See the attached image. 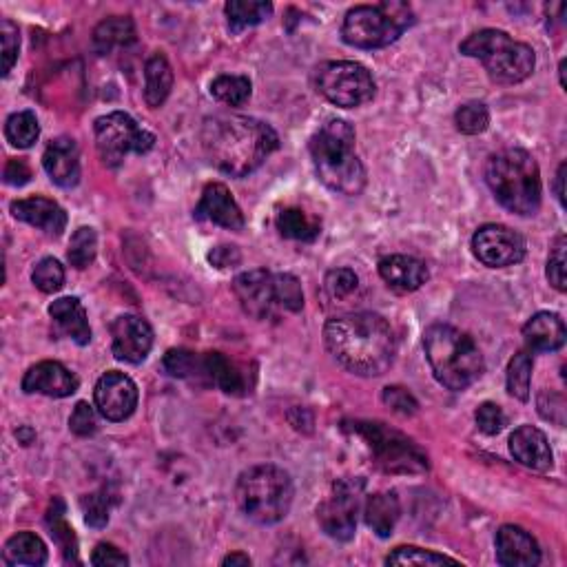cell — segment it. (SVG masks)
I'll list each match as a JSON object with an SVG mask.
<instances>
[{"instance_id":"cell-52","label":"cell","mask_w":567,"mask_h":567,"mask_svg":"<svg viewBox=\"0 0 567 567\" xmlns=\"http://www.w3.org/2000/svg\"><path fill=\"white\" fill-rule=\"evenodd\" d=\"M209 262L218 268H233L235 264H240V251L235 246H218L209 253Z\"/></svg>"},{"instance_id":"cell-24","label":"cell","mask_w":567,"mask_h":567,"mask_svg":"<svg viewBox=\"0 0 567 567\" xmlns=\"http://www.w3.org/2000/svg\"><path fill=\"white\" fill-rule=\"evenodd\" d=\"M523 337L525 344L539 353H552L559 350L565 344V324L563 319L556 313H536L528 319V324L523 326Z\"/></svg>"},{"instance_id":"cell-38","label":"cell","mask_w":567,"mask_h":567,"mask_svg":"<svg viewBox=\"0 0 567 567\" xmlns=\"http://www.w3.org/2000/svg\"><path fill=\"white\" fill-rule=\"evenodd\" d=\"M164 368L171 377L180 379H204L202 357L187 348H173L164 355Z\"/></svg>"},{"instance_id":"cell-18","label":"cell","mask_w":567,"mask_h":567,"mask_svg":"<svg viewBox=\"0 0 567 567\" xmlns=\"http://www.w3.org/2000/svg\"><path fill=\"white\" fill-rule=\"evenodd\" d=\"M195 218L213 222L231 231L244 229V213L240 204L235 202L233 193L220 182L206 184L202 191V200L195 206Z\"/></svg>"},{"instance_id":"cell-13","label":"cell","mask_w":567,"mask_h":567,"mask_svg":"<svg viewBox=\"0 0 567 567\" xmlns=\"http://www.w3.org/2000/svg\"><path fill=\"white\" fill-rule=\"evenodd\" d=\"M472 253L483 266L505 268L525 257L523 237L503 224H486L472 237Z\"/></svg>"},{"instance_id":"cell-34","label":"cell","mask_w":567,"mask_h":567,"mask_svg":"<svg viewBox=\"0 0 567 567\" xmlns=\"http://www.w3.org/2000/svg\"><path fill=\"white\" fill-rule=\"evenodd\" d=\"M5 136L9 144H14L18 149H29L34 147V142L40 136V125L34 111H18L12 113L5 122Z\"/></svg>"},{"instance_id":"cell-42","label":"cell","mask_w":567,"mask_h":567,"mask_svg":"<svg viewBox=\"0 0 567 567\" xmlns=\"http://www.w3.org/2000/svg\"><path fill=\"white\" fill-rule=\"evenodd\" d=\"M275 297L277 304L291 313H300L304 308V293L302 284L291 273H277L275 275Z\"/></svg>"},{"instance_id":"cell-6","label":"cell","mask_w":567,"mask_h":567,"mask_svg":"<svg viewBox=\"0 0 567 567\" xmlns=\"http://www.w3.org/2000/svg\"><path fill=\"white\" fill-rule=\"evenodd\" d=\"M293 479L284 468L264 463L244 470L237 479L235 499L240 510L255 523L273 525L282 521L293 505Z\"/></svg>"},{"instance_id":"cell-10","label":"cell","mask_w":567,"mask_h":567,"mask_svg":"<svg viewBox=\"0 0 567 567\" xmlns=\"http://www.w3.org/2000/svg\"><path fill=\"white\" fill-rule=\"evenodd\" d=\"M315 87L328 102L342 109L362 107L375 96L373 74L353 60H333V63L319 65L315 71Z\"/></svg>"},{"instance_id":"cell-40","label":"cell","mask_w":567,"mask_h":567,"mask_svg":"<svg viewBox=\"0 0 567 567\" xmlns=\"http://www.w3.org/2000/svg\"><path fill=\"white\" fill-rule=\"evenodd\" d=\"M455 125L466 136H479L490 125V111L483 102H468L457 109Z\"/></svg>"},{"instance_id":"cell-32","label":"cell","mask_w":567,"mask_h":567,"mask_svg":"<svg viewBox=\"0 0 567 567\" xmlns=\"http://www.w3.org/2000/svg\"><path fill=\"white\" fill-rule=\"evenodd\" d=\"M226 18H229L231 32H242L246 27H255L273 14L271 3L262 0H231L224 7Z\"/></svg>"},{"instance_id":"cell-12","label":"cell","mask_w":567,"mask_h":567,"mask_svg":"<svg viewBox=\"0 0 567 567\" xmlns=\"http://www.w3.org/2000/svg\"><path fill=\"white\" fill-rule=\"evenodd\" d=\"M364 481L339 479L333 483L331 494L319 503L317 521L322 530L335 541H350L357 528V512L362 508Z\"/></svg>"},{"instance_id":"cell-31","label":"cell","mask_w":567,"mask_h":567,"mask_svg":"<svg viewBox=\"0 0 567 567\" xmlns=\"http://www.w3.org/2000/svg\"><path fill=\"white\" fill-rule=\"evenodd\" d=\"M277 231H280L288 240H297V242H313L317 240L319 229H322V222L313 215H308L302 209H284L280 215H277Z\"/></svg>"},{"instance_id":"cell-43","label":"cell","mask_w":567,"mask_h":567,"mask_svg":"<svg viewBox=\"0 0 567 567\" xmlns=\"http://www.w3.org/2000/svg\"><path fill=\"white\" fill-rule=\"evenodd\" d=\"M359 288V277L350 268H333L328 271L324 280V291L328 295V300H346V297L353 295Z\"/></svg>"},{"instance_id":"cell-46","label":"cell","mask_w":567,"mask_h":567,"mask_svg":"<svg viewBox=\"0 0 567 567\" xmlns=\"http://www.w3.org/2000/svg\"><path fill=\"white\" fill-rule=\"evenodd\" d=\"M565 249H567L565 237L559 235V237H556L554 246H552V253H550V260H548V280L559 293H565V288H567V284H565Z\"/></svg>"},{"instance_id":"cell-39","label":"cell","mask_w":567,"mask_h":567,"mask_svg":"<svg viewBox=\"0 0 567 567\" xmlns=\"http://www.w3.org/2000/svg\"><path fill=\"white\" fill-rule=\"evenodd\" d=\"M457 565L455 559H450V556L446 554H437V552H432V550H421V548H415V545H401V548H397L393 554H388V559H386V565H424V567H430V565Z\"/></svg>"},{"instance_id":"cell-26","label":"cell","mask_w":567,"mask_h":567,"mask_svg":"<svg viewBox=\"0 0 567 567\" xmlns=\"http://www.w3.org/2000/svg\"><path fill=\"white\" fill-rule=\"evenodd\" d=\"M364 517L370 530L381 536V539H388L401 517L397 492H377L373 497H368L364 505Z\"/></svg>"},{"instance_id":"cell-16","label":"cell","mask_w":567,"mask_h":567,"mask_svg":"<svg viewBox=\"0 0 567 567\" xmlns=\"http://www.w3.org/2000/svg\"><path fill=\"white\" fill-rule=\"evenodd\" d=\"M233 293L242 304L244 313L255 319H266L277 304L275 297V275L266 268H255L237 275L233 280Z\"/></svg>"},{"instance_id":"cell-28","label":"cell","mask_w":567,"mask_h":567,"mask_svg":"<svg viewBox=\"0 0 567 567\" xmlns=\"http://www.w3.org/2000/svg\"><path fill=\"white\" fill-rule=\"evenodd\" d=\"M202 364H204V379L209 381V384L218 386L226 395L244 393L246 381L231 359H226L222 353H206L202 355Z\"/></svg>"},{"instance_id":"cell-55","label":"cell","mask_w":567,"mask_h":567,"mask_svg":"<svg viewBox=\"0 0 567 567\" xmlns=\"http://www.w3.org/2000/svg\"><path fill=\"white\" fill-rule=\"evenodd\" d=\"M16 437H18L20 441H23L25 446H29V443H32V439H34L36 435H34V430H32V428H27V426H25V428H20V430L16 432Z\"/></svg>"},{"instance_id":"cell-35","label":"cell","mask_w":567,"mask_h":567,"mask_svg":"<svg viewBox=\"0 0 567 567\" xmlns=\"http://www.w3.org/2000/svg\"><path fill=\"white\" fill-rule=\"evenodd\" d=\"M532 355L528 350H521V353L514 355L508 364V393L519 399V401H528L530 399V384H532Z\"/></svg>"},{"instance_id":"cell-53","label":"cell","mask_w":567,"mask_h":567,"mask_svg":"<svg viewBox=\"0 0 567 567\" xmlns=\"http://www.w3.org/2000/svg\"><path fill=\"white\" fill-rule=\"evenodd\" d=\"M565 171H567V164L563 162L559 167V173H556V198L563 204L565 202V195H563V180H565Z\"/></svg>"},{"instance_id":"cell-7","label":"cell","mask_w":567,"mask_h":567,"mask_svg":"<svg viewBox=\"0 0 567 567\" xmlns=\"http://www.w3.org/2000/svg\"><path fill=\"white\" fill-rule=\"evenodd\" d=\"M461 54L481 60L488 76L499 85H517L532 76L534 49L499 29H481L461 43Z\"/></svg>"},{"instance_id":"cell-47","label":"cell","mask_w":567,"mask_h":567,"mask_svg":"<svg viewBox=\"0 0 567 567\" xmlns=\"http://www.w3.org/2000/svg\"><path fill=\"white\" fill-rule=\"evenodd\" d=\"M474 419H477V426L483 432V435L494 437L499 435V432L505 428V415L503 410L492 404V401H486V404H481L474 412Z\"/></svg>"},{"instance_id":"cell-33","label":"cell","mask_w":567,"mask_h":567,"mask_svg":"<svg viewBox=\"0 0 567 567\" xmlns=\"http://www.w3.org/2000/svg\"><path fill=\"white\" fill-rule=\"evenodd\" d=\"M47 525L54 541L58 543V548L63 550L65 559L78 563V541L74 530H71V525L65 519V503L60 499L51 501V508L47 512Z\"/></svg>"},{"instance_id":"cell-45","label":"cell","mask_w":567,"mask_h":567,"mask_svg":"<svg viewBox=\"0 0 567 567\" xmlns=\"http://www.w3.org/2000/svg\"><path fill=\"white\" fill-rule=\"evenodd\" d=\"M0 43H3V76H7L18 60V49H20V34L18 27L12 20H3L0 23Z\"/></svg>"},{"instance_id":"cell-48","label":"cell","mask_w":567,"mask_h":567,"mask_svg":"<svg viewBox=\"0 0 567 567\" xmlns=\"http://www.w3.org/2000/svg\"><path fill=\"white\" fill-rule=\"evenodd\" d=\"M69 428L78 437H91L98 430L96 410L91 408L87 401H78L74 412H71V417H69Z\"/></svg>"},{"instance_id":"cell-2","label":"cell","mask_w":567,"mask_h":567,"mask_svg":"<svg viewBox=\"0 0 567 567\" xmlns=\"http://www.w3.org/2000/svg\"><path fill=\"white\" fill-rule=\"evenodd\" d=\"M324 344L335 362L359 377H379L393 366L395 333L377 313H348L328 319Z\"/></svg>"},{"instance_id":"cell-19","label":"cell","mask_w":567,"mask_h":567,"mask_svg":"<svg viewBox=\"0 0 567 567\" xmlns=\"http://www.w3.org/2000/svg\"><path fill=\"white\" fill-rule=\"evenodd\" d=\"M43 167L49 180L58 187H76L80 180V151L76 140L67 136L51 140L43 153Z\"/></svg>"},{"instance_id":"cell-14","label":"cell","mask_w":567,"mask_h":567,"mask_svg":"<svg viewBox=\"0 0 567 567\" xmlns=\"http://www.w3.org/2000/svg\"><path fill=\"white\" fill-rule=\"evenodd\" d=\"M94 399L98 412L107 421H125L138 406V386L125 373L111 370L98 379Z\"/></svg>"},{"instance_id":"cell-21","label":"cell","mask_w":567,"mask_h":567,"mask_svg":"<svg viewBox=\"0 0 567 567\" xmlns=\"http://www.w3.org/2000/svg\"><path fill=\"white\" fill-rule=\"evenodd\" d=\"M12 215L20 222H27L47 235H63L67 229V213L63 206L47 198H27L12 204Z\"/></svg>"},{"instance_id":"cell-11","label":"cell","mask_w":567,"mask_h":567,"mask_svg":"<svg viewBox=\"0 0 567 567\" xmlns=\"http://www.w3.org/2000/svg\"><path fill=\"white\" fill-rule=\"evenodd\" d=\"M96 131V149L100 160L107 167H120L129 153L144 156L156 144V136L151 131L140 129L138 122L129 113L113 111L107 116H100L94 125Z\"/></svg>"},{"instance_id":"cell-23","label":"cell","mask_w":567,"mask_h":567,"mask_svg":"<svg viewBox=\"0 0 567 567\" xmlns=\"http://www.w3.org/2000/svg\"><path fill=\"white\" fill-rule=\"evenodd\" d=\"M379 275L393 291L412 293L426 284L428 268L412 255H388L379 262Z\"/></svg>"},{"instance_id":"cell-22","label":"cell","mask_w":567,"mask_h":567,"mask_svg":"<svg viewBox=\"0 0 567 567\" xmlns=\"http://www.w3.org/2000/svg\"><path fill=\"white\" fill-rule=\"evenodd\" d=\"M510 452L521 466L545 472L552 468V448L548 437L543 435L539 428L534 426H521L512 432L510 437Z\"/></svg>"},{"instance_id":"cell-27","label":"cell","mask_w":567,"mask_h":567,"mask_svg":"<svg viewBox=\"0 0 567 567\" xmlns=\"http://www.w3.org/2000/svg\"><path fill=\"white\" fill-rule=\"evenodd\" d=\"M173 89V69L162 54H153L144 65V100L151 109L164 105Z\"/></svg>"},{"instance_id":"cell-49","label":"cell","mask_w":567,"mask_h":567,"mask_svg":"<svg viewBox=\"0 0 567 567\" xmlns=\"http://www.w3.org/2000/svg\"><path fill=\"white\" fill-rule=\"evenodd\" d=\"M384 404L393 412H397V415H404V417L415 415V412L419 410L415 395H412L408 388H401V386H388L384 390Z\"/></svg>"},{"instance_id":"cell-50","label":"cell","mask_w":567,"mask_h":567,"mask_svg":"<svg viewBox=\"0 0 567 567\" xmlns=\"http://www.w3.org/2000/svg\"><path fill=\"white\" fill-rule=\"evenodd\" d=\"M91 565H96V567H111V565L125 567V565H129V556L125 552H120L116 545L100 543V545H96L94 554H91Z\"/></svg>"},{"instance_id":"cell-36","label":"cell","mask_w":567,"mask_h":567,"mask_svg":"<svg viewBox=\"0 0 567 567\" xmlns=\"http://www.w3.org/2000/svg\"><path fill=\"white\" fill-rule=\"evenodd\" d=\"M211 96L222 105L242 107L251 98V80L246 76H218L211 82Z\"/></svg>"},{"instance_id":"cell-4","label":"cell","mask_w":567,"mask_h":567,"mask_svg":"<svg viewBox=\"0 0 567 567\" xmlns=\"http://www.w3.org/2000/svg\"><path fill=\"white\" fill-rule=\"evenodd\" d=\"M424 348L432 375L448 390L461 393V390L470 388L486 370L477 344L455 326L432 324L424 333Z\"/></svg>"},{"instance_id":"cell-9","label":"cell","mask_w":567,"mask_h":567,"mask_svg":"<svg viewBox=\"0 0 567 567\" xmlns=\"http://www.w3.org/2000/svg\"><path fill=\"white\" fill-rule=\"evenodd\" d=\"M353 432L362 437L373 450L377 466L393 474H417L428 470V457L421 452L415 441H410L401 432L388 428L379 421H355Z\"/></svg>"},{"instance_id":"cell-41","label":"cell","mask_w":567,"mask_h":567,"mask_svg":"<svg viewBox=\"0 0 567 567\" xmlns=\"http://www.w3.org/2000/svg\"><path fill=\"white\" fill-rule=\"evenodd\" d=\"M32 282L36 284L38 291L43 293H58L65 284V268L54 257H43L32 273Z\"/></svg>"},{"instance_id":"cell-30","label":"cell","mask_w":567,"mask_h":567,"mask_svg":"<svg viewBox=\"0 0 567 567\" xmlns=\"http://www.w3.org/2000/svg\"><path fill=\"white\" fill-rule=\"evenodd\" d=\"M136 43V27L133 20L125 16H111L96 27L94 32V47L98 54H109L113 47H127Z\"/></svg>"},{"instance_id":"cell-15","label":"cell","mask_w":567,"mask_h":567,"mask_svg":"<svg viewBox=\"0 0 567 567\" xmlns=\"http://www.w3.org/2000/svg\"><path fill=\"white\" fill-rule=\"evenodd\" d=\"M153 348V331L147 319L120 315L111 324V350L118 362L142 364Z\"/></svg>"},{"instance_id":"cell-54","label":"cell","mask_w":567,"mask_h":567,"mask_svg":"<svg viewBox=\"0 0 567 567\" xmlns=\"http://www.w3.org/2000/svg\"><path fill=\"white\" fill-rule=\"evenodd\" d=\"M222 565H244V567H246V565H251V559H249V556H246V554L237 552V554H229V556H226V559L222 561Z\"/></svg>"},{"instance_id":"cell-5","label":"cell","mask_w":567,"mask_h":567,"mask_svg":"<svg viewBox=\"0 0 567 567\" xmlns=\"http://www.w3.org/2000/svg\"><path fill=\"white\" fill-rule=\"evenodd\" d=\"M486 182L494 198L517 215H534L541 206L539 164L525 149H503L488 160Z\"/></svg>"},{"instance_id":"cell-1","label":"cell","mask_w":567,"mask_h":567,"mask_svg":"<svg viewBox=\"0 0 567 567\" xmlns=\"http://www.w3.org/2000/svg\"><path fill=\"white\" fill-rule=\"evenodd\" d=\"M200 138L213 167L233 178H244L257 171L280 147V136L271 125L237 113L206 118Z\"/></svg>"},{"instance_id":"cell-17","label":"cell","mask_w":567,"mask_h":567,"mask_svg":"<svg viewBox=\"0 0 567 567\" xmlns=\"http://www.w3.org/2000/svg\"><path fill=\"white\" fill-rule=\"evenodd\" d=\"M78 386V377L60 362H40L29 368L23 377V390L27 395L63 399L74 395Z\"/></svg>"},{"instance_id":"cell-44","label":"cell","mask_w":567,"mask_h":567,"mask_svg":"<svg viewBox=\"0 0 567 567\" xmlns=\"http://www.w3.org/2000/svg\"><path fill=\"white\" fill-rule=\"evenodd\" d=\"M82 505V512H85V521L91 528H105L109 523V494L105 490H98L94 494H87V497H82L80 501Z\"/></svg>"},{"instance_id":"cell-25","label":"cell","mask_w":567,"mask_h":567,"mask_svg":"<svg viewBox=\"0 0 567 567\" xmlns=\"http://www.w3.org/2000/svg\"><path fill=\"white\" fill-rule=\"evenodd\" d=\"M49 315L60 326V331L74 339L78 346H87L91 342L85 306L80 304L78 297H60L49 306Z\"/></svg>"},{"instance_id":"cell-29","label":"cell","mask_w":567,"mask_h":567,"mask_svg":"<svg viewBox=\"0 0 567 567\" xmlns=\"http://www.w3.org/2000/svg\"><path fill=\"white\" fill-rule=\"evenodd\" d=\"M3 561L7 565H45L47 545L34 532H18L5 543Z\"/></svg>"},{"instance_id":"cell-20","label":"cell","mask_w":567,"mask_h":567,"mask_svg":"<svg viewBox=\"0 0 567 567\" xmlns=\"http://www.w3.org/2000/svg\"><path fill=\"white\" fill-rule=\"evenodd\" d=\"M497 561L505 567H534L541 563V550L530 532L519 525H503L497 532Z\"/></svg>"},{"instance_id":"cell-37","label":"cell","mask_w":567,"mask_h":567,"mask_svg":"<svg viewBox=\"0 0 567 567\" xmlns=\"http://www.w3.org/2000/svg\"><path fill=\"white\" fill-rule=\"evenodd\" d=\"M96 253H98L96 231L89 229V226H80V229L74 235H71V242H69L67 257H69L71 266L82 271V268L94 264Z\"/></svg>"},{"instance_id":"cell-8","label":"cell","mask_w":567,"mask_h":567,"mask_svg":"<svg viewBox=\"0 0 567 567\" xmlns=\"http://www.w3.org/2000/svg\"><path fill=\"white\" fill-rule=\"evenodd\" d=\"M415 23L412 7L399 0L350 9L342 25L344 43L357 49H381L393 45Z\"/></svg>"},{"instance_id":"cell-51","label":"cell","mask_w":567,"mask_h":567,"mask_svg":"<svg viewBox=\"0 0 567 567\" xmlns=\"http://www.w3.org/2000/svg\"><path fill=\"white\" fill-rule=\"evenodd\" d=\"M32 180V169L27 167L25 160H9L5 167V182L14 184V187H23Z\"/></svg>"},{"instance_id":"cell-3","label":"cell","mask_w":567,"mask_h":567,"mask_svg":"<svg viewBox=\"0 0 567 567\" xmlns=\"http://www.w3.org/2000/svg\"><path fill=\"white\" fill-rule=\"evenodd\" d=\"M315 171L328 189L359 195L366 187V169L355 153V129L346 120H328L308 142Z\"/></svg>"}]
</instances>
